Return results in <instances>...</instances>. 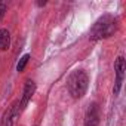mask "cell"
<instances>
[{
    "mask_svg": "<svg viewBox=\"0 0 126 126\" xmlns=\"http://www.w3.org/2000/svg\"><path fill=\"white\" fill-rule=\"evenodd\" d=\"M116 31V19L111 15H104L101 16L92 27L91 30V39L92 40H99L113 36Z\"/></svg>",
    "mask_w": 126,
    "mask_h": 126,
    "instance_id": "cell-1",
    "label": "cell"
},
{
    "mask_svg": "<svg viewBox=\"0 0 126 126\" xmlns=\"http://www.w3.org/2000/svg\"><path fill=\"white\" fill-rule=\"evenodd\" d=\"M88 74L83 71V70H76L70 74L68 77V91H70V95L73 98H82L85 94H86V89H88Z\"/></svg>",
    "mask_w": 126,
    "mask_h": 126,
    "instance_id": "cell-2",
    "label": "cell"
},
{
    "mask_svg": "<svg viewBox=\"0 0 126 126\" xmlns=\"http://www.w3.org/2000/svg\"><path fill=\"white\" fill-rule=\"evenodd\" d=\"M114 70H116V82H114V94L117 95L120 92V88H122V82H123V76H125V59L122 56L117 58L116 61V65H114Z\"/></svg>",
    "mask_w": 126,
    "mask_h": 126,
    "instance_id": "cell-3",
    "label": "cell"
},
{
    "mask_svg": "<svg viewBox=\"0 0 126 126\" xmlns=\"http://www.w3.org/2000/svg\"><path fill=\"white\" fill-rule=\"evenodd\" d=\"M85 126H99V108L98 104H91L86 116H85Z\"/></svg>",
    "mask_w": 126,
    "mask_h": 126,
    "instance_id": "cell-4",
    "label": "cell"
},
{
    "mask_svg": "<svg viewBox=\"0 0 126 126\" xmlns=\"http://www.w3.org/2000/svg\"><path fill=\"white\" fill-rule=\"evenodd\" d=\"M34 91H36V85L33 80H27L25 82V86H24V92H22V98H21V102H19V111L24 110L27 107V104L30 102L31 96L34 95Z\"/></svg>",
    "mask_w": 126,
    "mask_h": 126,
    "instance_id": "cell-5",
    "label": "cell"
},
{
    "mask_svg": "<svg viewBox=\"0 0 126 126\" xmlns=\"http://www.w3.org/2000/svg\"><path fill=\"white\" fill-rule=\"evenodd\" d=\"M11 46V34L6 28H0V50H6Z\"/></svg>",
    "mask_w": 126,
    "mask_h": 126,
    "instance_id": "cell-6",
    "label": "cell"
},
{
    "mask_svg": "<svg viewBox=\"0 0 126 126\" xmlns=\"http://www.w3.org/2000/svg\"><path fill=\"white\" fill-rule=\"evenodd\" d=\"M28 59H30V55H28V53H25V55H24V56L19 59L18 65H16V70H18L19 73L25 70V67H27V64H28Z\"/></svg>",
    "mask_w": 126,
    "mask_h": 126,
    "instance_id": "cell-7",
    "label": "cell"
},
{
    "mask_svg": "<svg viewBox=\"0 0 126 126\" xmlns=\"http://www.w3.org/2000/svg\"><path fill=\"white\" fill-rule=\"evenodd\" d=\"M5 11H6V3L0 2V19L3 18V15H5Z\"/></svg>",
    "mask_w": 126,
    "mask_h": 126,
    "instance_id": "cell-8",
    "label": "cell"
}]
</instances>
